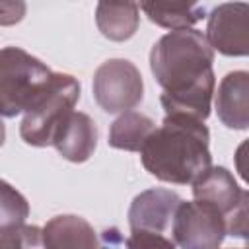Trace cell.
I'll return each mask as SVG.
<instances>
[{
	"label": "cell",
	"instance_id": "8",
	"mask_svg": "<svg viewBox=\"0 0 249 249\" xmlns=\"http://www.w3.org/2000/svg\"><path fill=\"white\" fill-rule=\"evenodd\" d=\"M179 202V195L169 189H148L134 196L128 210V224L132 230L161 233L173 220Z\"/></svg>",
	"mask_w": 249,
	"mask_h": 249
},
{
	"label": "cell",
	"instance_id": "5",
	"mask_svg": "<svg viewBox=\"0 0 249 249\" xmlns=\"http://www.w3.org/2000/svg\"><path fill=\"white\" fill-rule=\"evenodd\" d=\"M144 95L140 70L126 58L105 60L93 74V97L107 113L132 111Z\"/></svg>",
	"mask_w": 249,
	"mask_h": 249
},
{
	"label": "cell",
	"instance_id": "16",
	"mask_svg": "<svg viewBox=\"0 0 249 249\" xmlns=\"http://www.w3.org/2000/svg\"><path fill=\"white\" fill-rule=\"evenodd\" d=\"M154 130H156V123L150 117L138 111H126L111 124L109 146L126 152H140L144 142Z\"/></svg>",
	"mask_w": 249,
	"mask_h": 249
},
{
	"label": "cell",
	"instance_id": "19",
	"mask_svg": "<svg viewBox=\"0 0 249 249\" xmlns=\"http://www.w3.org/2000/svg\"><path fill=\"white\" fill-rule=\"evenodd\" d=\"M124 243L126 249H175V243L169 237L148 230H132Z\"/></svg>",
	"mask_w": 249,
	"mask_h": 249
},
{
	"label": "cell",
	"instance_id": "10",
	"mask_svg": "<svg viewBox=\"0 0 249 249\" xmlns=\"http://www.w3.org/2000/svg\"><path fill=\"white\" fill-rule=\"evenodd\" d=\"M218 119L228 128L243 130L249 124V74L235 70L224 76L216 91Z\"/></svg>",
	"mask_w": 249,
	"mask_h": 249
},
{
	"label": "cell",
	"instance_id": "4",
	"mask_svg": "<svg viewBox=\"0 0 249 249\" xmlns=\"http://www.w3.org/2000/svg\"><path fill=\"white\" fill-rule=\"evenodd\" d=\"M51 78L47 64L23 49H0V117L25 113Z\"/></svg>",
	"mask_w": 249,
	"mask_h": 249
},
{
	"label": "cell",
	"instance_id": "17",
	"mask_svg": "<svg viewBox=\"0 0 249 249\" xmlns=\"http://www.w3.org/2000/svg\"><path fill=\"white\" fill-rule=\"evenodd\" d=\"M29 216V204L25 196L10 183L0 179V231L18 228Z\"/></svg>",
	"mask_w": 249,
	"mask_h": 249
},
{
	"label": "cell",
	"instance_id": "24",
	"mask_svg": "<svg viewBox=\"0 0 249 249\" xmlns=\"http://www.w3.org/2000/svg\"><path fill=\"white\" fill-rule=\"evenodd\" d=\"M39 249H41V247H39Z\"/></svg>",
	"mask_w": 249,
	"mask_h": 249
},
{
	"label": "cell",
	"instance_id": "14",
	"mask_svg": "<svg viewBox=\"0 0 249 249\" xmlns=\"http://www.w3.org/2000/svg\"><path fill=\"white\" fill-rule=\"evenodd\" d=\"M138 4L134 2H99L95 10V21L103 37L111 41L130 39L140 23Z\"/></svg>",
	"mask_w": 249,
	"mask_h": 249
},
{
	"label": "cell",
	"instance_id": "18",
	"mask_svg": "<svg viewBox=\"0 0 249 249\" xmlns=\"http://www.w3.org/2000/svg\"><path fill=\"white\" fill-rule=\"evenodd\" d=\"M43 231L37 226H18L0 231V249H39Z\"/></svg>",
	"mask_w": 249,
	"mask_h": 249
},
{
	"label": "cell",
	"instance_id": "15",
	"mask_svg": "<svg viewBox=\"0 0 249 249\" xmlns=\"http://www.w3.org/2000/svg\"><path fill=\"white\" fill-rule=\"evenodd\" d=\"M138 8L150 18V21L167 27L171 31L191 29L206 14L202 4H185V2H144Z\"/></svg>",
	"mask_w": 249,
	"mask_h": 249
},
{
	"label": "cell",
	"instance_id": "23",
	"mask_svg": "<svg viewBox=\"0 0 249 249\" xmlns=\"http://www.w3.org/2000/svg\"><path fill=\"white\" fill-rule=\"evenodd\" d=\"M231 249H233V247H231ZM239 249H245V247H239Z\"/></svg>",
	"mask_w": 249,
	"mask_h": 249
},
{
	"label": "cell",
	"instance_id": "6",
	"mask_svg": "<svg viewBox=\"0 0 249 249\" xmlns=\"http://www.w3.org/2000/svg\"><path fill=\"white\" fill-rule=\"evenodd\" d=\"M226 237V216L210 204L179 202L173 214V239L181 249H218Z\"/></svg>",
	"mask_w": 249,
	"mask_h": 249
},
{
	"label": "cell",
	"instance_id": "20",
	"mask_svg": "<svg viewBox=\"0 0 249 249\" xmlns=\"http://www.w3.org/2000/svg\"><path fill=\"white\" fill-rule=\"evenodd\" d=\"M247 202H249V195L245 191L239 204L226 216V233L235 235V237L247 235Z\"/></svg>",
	"mask_w": 249,
	"mask_h": 249
},
{
	"label": "cell",
	"instance_id": "9",
	"mask_svg": "<svg viewBox=\"0 0 249 249\" xmlns=\"http://www.w3.org/2000/svg\"><path fill=\"white\" fill-rule=\"evenodd\" d=\"M53 146L58 154L74 163H82L89 160L97 146V126L86 113L72 111L68 119L58 126Z\"/></svg>",
	"mask_w": 249,
	"mask_h": 249
},
{
	"label": "cell",
	"instance_id": "11",
	"mask_svg": "<svg viewBox=\"0 0 249 249\" xmlns=\"http://www.w3.org/2000/svg\"><path fill=\"white\" fill-rule=\"evenodd\" d=\"M41 231L45 249H107L91 224L82 216H54Z\"/></svg>",
	"mask_w": 249,
	"mask_h": 249
},
{
	"label": "cell",
	"instance_id": "1",
	"mask_svg": "<svg viewBox=\"0 0 249 249\" xmlns=\"http://www.w3.org/2000/svg\"><path fill=\"white\" fill-rule=\"evenodd\" d=\"M208 140L210 134L202 121L165 115L161 126H156L140 150L142 165L160 181L195 183L212 167Z\"/></svg>",
	"mask_w": 249,
	"mask_h": 249
},
{
	"label": "cell",
	"instance_id": "21",
	"mask_svg": "<svg viewBox=\"0 0 249 249\" xmlns=\"http://www.w3.org/2000/svg\"><path fill=\"white\" fill-rule=\"evenodd\" d=\"M23 16H25V4L23 2L0 0V25H14V23L21 21Z\"/></svg>",
	"mask_w": 249,
	"mask_h": 249
},
{
	"label": "cell",
	"instance_id": "12",
	"mask_svg": "<svg viewBox=\"0 0 249 249\" xmlns=\"http://www.w3.org/2000/svg\"><path fill=\"white\" fill-rule=\"evenodd\" d=\"M243 193L245 191L235 183L233 175L226 167H210L193 183L195 200L210 204L224 216L239 204Z\"/></svg>",
	"mask_w": 249,
	"mask_h": 249
},
{
	"label": "cell",
	"instance_id": "22",
	"mask_svg": "<svg viewBox=\"0 0 249 249\" xmlns=\"http://www.w3.org/2000/svg\"><path fill=\"white\" fill-rule=\"evenodd\" d=\"M4 138H6V128H4V123L0 119V146L4 144Z\"/></svg>",
	"mask_w": 249,
	"mask_h": 249
},
{
	"label": "cell",
	"instance_id": "3",
	"mask_svg": "<svg viewBox=\"0 0 249 249\" xmlns=\"http://www.w3.org/2000/svg\"><path fill=\"white\" fill-rule=\"evenodd\" d=\"M80 99V84L70 74H54L23 115L19 134L31 146H49L58 126Z\"/></svg>",
	"mask_w": 249,
	"mask_h": 249
},
{
	"label": "cell",
	"instance_id": "7",
	"mask_svg": "<svg viewBox=\"0 0 249 249\" xmlns=\"http://www.w3.org/2000/svg\"><path fill=\"white\" fill-rule=\"evenodd\" d=\"M206 41L228 56H245L249 53V6L245 2L220 4L208 16Z\"/></svg>",
	"mask_w": 249,
	"mask_h": 249
},
{
	"label": "cell",
	"instance_id": "13",
	"mask_svg": "<svg viewBox=\"0 0 249 249\" xmlns=\"http://www.w3.org/2000/svg\"><path fill=\"white\" fill-rule=\"evenodd\" d=\"M214 86L216 78L214 72H210L183 91L161 93V105L165 109V115H183L196 121H204L210 115Z\"/></svg>",
	"mask_w": 249,
	"mask_h": 249
},
{
	"label": "cell",
	"instance_id": "2",
	"mask_svg": "<svg viewBox=\"0 0 249 249\" xmlns=\"http://www.w3.org/2000/svg\"><path fill=\"white\" fill-rule=\"evenodd\" d=\"M214 51L196 29L163 35L150 53V68L163 93H177L212 72Z\"/></svg>",
	"mask_w": 249,
	"mask_h": 249
}]
</instances>
